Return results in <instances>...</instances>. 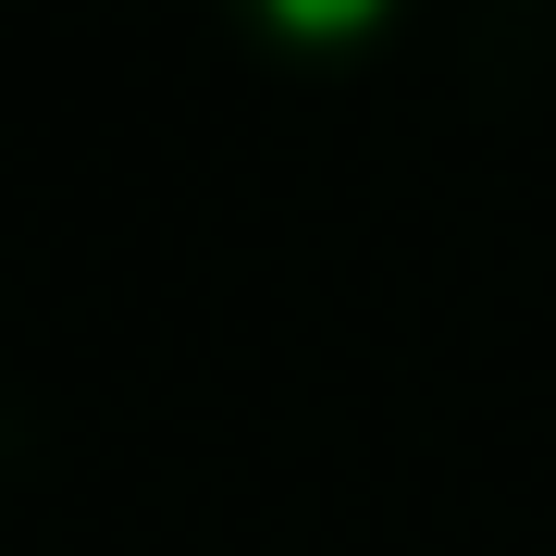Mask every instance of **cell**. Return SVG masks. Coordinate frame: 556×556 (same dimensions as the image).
Returning <instances> with one entry per match:
<instances>
[{"label": "cell", "mask_w": 556, "mask_h": 556, "mask_svg": "<svg viewBox=\"0 0 556 556\" xmlns=\"http://www.w3.org/2000/svg\"><path fill=\"white\" fill-rule=\"evenodd\" d=\"M223 13L285 62H346V50H371L396 25V0H223Z\"/></svg>", "instance_id": "6da1fadb"}]
</instances>
